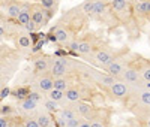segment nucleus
<instances>
[{
  "instance_id": "1",
  "label": "nucleus",
  "mask_w": 150,
  "mask_h": 127,
  "mask_svg": "<svg viewBox=\"0 0 150 127\" xmlns=\"http://www.w3.org/2000/svg\"><path fill=\"white\" fill-rule=\"evenodd\" d=\"M50 73L53 78H63L68 75V60L66 58H57L50 66Z\"/></svg>"
},
{
  "instance_id": "2",
  "label": "nucleus",
  "mask_w": 150,
  "mask_h": 127,
  "mask_svg": "<svg viewBox=\"0 0 150 127\" xmlns=\"http://www.w3.org/2000/svg\"><path fill=\"white\" fill-rule=\"evenodd\" d=\"M110 91H111V94L114 97L123 99V97H126L128 93H129V85H128V82H125V81H116L110 87Z\"/></svg>"
},
{
  "instance_id": "3",
  "label": "nucleus",
  "mask_w": 150,
  "mask_h": 127,
  "mask_svg": "<svg viewBox=\"0 0 150 127\" xmlns=\"http://www.w3.org/2000/svg\"><path fill=\"white\" fill-rule=\"evenodd\" d=\"M114 60H116L114 55L110 54L108 51H105V49H101V51H98V53L95 54V61H96V65L101 66V67H105V69H107V66H110Z\"/></svg>"
},
{
  "instance_id": "4",
  "label": "nucleus",
  "mask_w": 150,
  "mask_h": 127,
  "mask_svg": "<svg viewBox=\"0 0 150 127\" xmlns=\"http://www.w3.org/2000/svg\"><path fill=\"white\" fill-rule=\"evenodd\" d=\"M125 69H126V66H125V63H123L122 60H114L110 66H107L108 75L114 76V78H119V76H122L123 72H125Z\"/></svg>"
},
{
  "instance_id": "5",
  "label": "nucleus",
  "mask_w": 150,
  "mask_h": 127,
  "mask_svg": "<svg viewBox=\"0 0 150 127\" xmlns=\"http://www.w3.org/2000/svg\"><path fill=\"white\" fill-rule=\"evenodd\" d=\"M32 21H35L39 27L47 24L48 21V15H47V9H41V8H35L32 9Z\"/></svg>"
},
{
  "instance_id": "6",
  "label": "nucleus",
  "mask_w": 150,
  "mask_h": 127,
  "mask_svg": "<svg viewBox=\"0 0 150 127\" xmlns=\"http://www.w3.org/2000/svg\"><path fill=\"white\" fill-rule=\"evenodd\" d=\"M122 78H123L125 82H128V84H137L140 81L141 75H140L138 70L134 69V67H126L125 72H123V75H122Z\"/></svg>"
},
{
  "instance_id": "7",
  "label": "nucleus",
  "mask_w": 150,
  "mask_h": 127,
  "mask_svg": "<svg viewBox=\"0 0 150 127\" xmlns=\"http://www.w3.org/2000/svg\"><path fill=\"white\" fill-rule=\"evenodd\" d=\"M18 108L23 111V112H33L36 108H38V102L30 99V97H24L20 103H18Z\"/></svg>"
},
{
  "instance_id": "8",
  "label": "nucleus",
  "mask_w": 150,
  "mask_h": 127,
  "mask_svg": "<svg viewBox=\"0 0 150 127\" xmlns=\"http://www.w3.org/2000/svg\"><path fill=\"white\" fill-rule=\"evenodd\" d=\"M75 111H77V114L78 115H81V117H89L90 114H92V111H93V108H92V105H89V103H86V102H75Z\"/></svg>"
},
{
  "instance_id": "9",
  "label": "nucleus",
  "mask_w": 150,
  "mask_h": 127,
  "mask_svg": "<svg viewBox=\"0 0 150 127\" xmlns=\"http://www.w3.org/2000/svg\"><path fill=\"white\" fill-rule=\"evenodd\" d=\"M69 39H71V34L66 29H56L54 32V41H57L59 44H69Z\"/></svg>"
},
{
  "instance_id": "10",
  "label": "nucleus",
  "mask_w": 150,
  "mask_h": 127,
  "mask_svg": "<svg viewBox=\"0 0 150 127\" xmlns=\"http://www.w3.org/2000/svg\"><path fill=\"white\" fill-rule=\"evenodd\" d=\"M36 84H38V88H39L41 91H47V93L54 87V85H53V78H51V76H42V78L38 79Z\"/></svg>"
},
{
  "instance_id": "11",
  "label": "nucleus",
  "mask_w": 150,
  "mask_h": 127,
  "mask_svg": "<svg viewBox=\"0 0 150 127\" xmlns=\"http://www.w3.org/2000/svg\"><path fill=\"white\" fill-rule=\"evenodd\" d=\"M59 120H62V121H68V120H71V118H74V117H77L78 114H77V111H75L74 108H63V109H59Z\"/></svg>"
},
{
  "instance_id": "12",
  "label": "nucleus",
  "mask_w": 150,
  "mask_h": 127,
  "mask_svg": "<svg viewBox=\"0 0 150 127\" xmlns=\"http://www.w3.org/2000/svg\"><path fill=\"white\" fill-rule=\"evenodd\" d=\"M30 20H32V11L27 6H21V11H20V15H18L17 21L21 25H24V24H27Z\"/></svg>"
},
{
  "instance_id": "13",
  "label": "nucleus",
  "mask_w": 150,
  "mask_h": 127,
  "mask_svg": "<svg viewBox=\"0 0 150 127\" xmlns=\"http://www.w3.org/2000/svg\"><path fill=\"white\" fill-rule=\"evenodd\" d=\"M36 121H38V124H39V127H50V126L53 124L51 115L47 114V112H39V114H38Z\"/></svg>"
},
{
  "instance_id": "14",
  "label": "nucleus",
  "mask_w": 150,
  "mask_h": 127,
  "mask_svg": "<svg viewBox=\"0 0 150 127\" xmlns=\"http://www.w3.org/2000/svg\"><path fill=\"white\" fill-rule=\"evenodd\" d=\"M65 97H66L68 102L75 103V102H78L81 99V91L77 90V88H68V90L65 91Z\"/></svg>"
},
{
  "instance_id": "15",
  "label": "nucleus",
  "mask_w": 150,
  "mask_h": 127,
  "mask_svg": "<svg viewBox=\"0 0 150 127\" xmlns=\"http://www.w3.org/2000/svg\"><path fill=\"white\" fill-rule=\"evenodd\" d=\"M53 88H56V90H60V91H66L69 88V81L65 78H53Z\"/></svg>"
},
{
  "instance_id": "16",
  "label": "nucleus",
  "mask_w": 150,
  "mask_h": 127,
  "mask_svg": "<svg viewBox=\"0 0 150 127\" xmlns=\"http://www.w3.org/2000/svg\"><path fill=\"white\" fill-rule=\"evenodd\" d=\"M135 11L141 15H147L150 14V0H141L135 5Z\"/></svg>"
},
{
  "instance_id": "17",
  "label": "nucleus",
  "mask_w": 150,
  "mask_h": 127,
  "mask_svg": "<svg viewBox=\"0 0 150 127\" xmlns=\"http://www.w3.org/2000/svg\"><path fill=\"white\" fill-rule=\"evenodd\" d=\"M50 61L47 60V58H38V60H35V69L38 70V72H47V70H50Z\"/></svg>"
},
{
  "instance_id": "18",
  "label": "nucleus",
  "mask_w": 150,
  "mask_h": 127,
  "mask_svg": "<svg viewBox=\"0 0 150 127\" xmlns=\"http://www.w3.org/2000/svg\"><path fill=\"white\" fill-rule=\"evenodd\" d=\"M20 11H21V6H20V5H17V3H11V5L6 8V15H8L9 18L17 20L18 15H20Z\"/></svg>"
},
{
  "instance_id": "19",
  "label": "nucleus",
  "mask_w": 150,
  "mask_h": 127,
  "mask_svg": "<svg viewBox=\"0 0 150 127\" xmlns=\"http://www.w3.org/2000/svg\"><path fill=\"white\" fill-rule=\"evenodd\" d=\"M47 97H48V99H51V100H56V102H59V103H60L62 100H65V99H66V97H65V91L56 90V88H51V90L48 91Z\"/></svg>"
},
{
  "instance_id": "20",
  "label": "nucleus",
  "mask_w": 150,
  "mask_h": 127,
  "mask_svg": "<svg viewBox=\"0 0 150 127\" xmlns=\"http://www.w3.org/2000/svg\"><path fill=\"white\" fill-rule=\"evenodd\" d=\"M98 81H99V84H101V85L108 87V88L116 82L114 76H111V75H108V73H107V75H99V76H98Z\"/></svg>"
},
{
  "instance_id": "21",
  "label": "nucleus",
  "mask_w": 150,
  "mask_h": 127,
  "mask_svg": "<svg viewBox=\"0 0 150 127\" xmlns=\"http://www.w3.org/2000/svg\"><path fill=\"white\" fill-rule=\"evenodd\" d=\"M44 108H45L48 112H59V109H60L59 102L51 100V99H48V97H47V100H44Z\"/></svg>"
},
{
  "instance_id": "22",
  "label": "nucleus",
  "mask_w": 150,
  "mask_h": 127,
  "mask_svg": "<svg viewBox=\"0 0 150 127\" xmlns=\"http://www.w3.org/2000/svg\"><path fill=\"white\" fill-rule=\"evenodd\" d=\"M110 3H111V8L117 12L125 11L128 8V0H110Z\"/></svg>"
},
{
  "instance_id": "23",
  "label": "nucleus",
  "mask_w": 150,
  "mask_h": 127,
  "mask_svg": "<svg viewBox=\"0 0 150 127\" xmlns=\"http://www.w3.org/2000/svg\"><path fill=\"white\" fill-rule=\"evenodd\" d=\"M107 9V3L104 0H95V6H93V14L95 15H102Z\"/></svg>"
},
{
  "instance_id": "24",
  "label": "nucleus",
  "mask_w": 150,
  "mask_h": 127,
  "mask_svg": "<svg viewBox=\"0 0 150 127\" xmlns=\"http://www.w3.org/2000/svg\"><path fill=\"white\" fill-rule=\"evenodd\" d=\"M92 51H93V45H92L90 42L84 41V42H80V46H78V51H77V53L86 55V54H90Z\"/></svg>"
},
{
  "instance_id": "25",
  "label": "nucleus",
  "mask_w": 150,
  "mask_h": 127,
  "mask_svg": "<svg viewBox=\"0 0 150 127\" xmlns=\"http://www.w3.org/2000/svg\"><path fill=\"white\" fill-rule=\"evenodd\" d=\"M138 99L143 105L146 106H150V90H141L138 93Z\"/></svg>"
},
{
  "instance_id": "26",
  "label": "nucleus",
  "mask_w": 150,
  "mask_h": 127,
  "mask_svg": "<svg viewBox=\"0 0 150 127\" xmlns=\"http://www.w3.org/2000/svg\"><path fill=\"white\" fill-rule=\"evenodd\" d=\"M93 6H95V0H87V2H84V3H83L81 9H83L84 14L90 15V14H93Z\"/></svg>"
},
{
  "instance_id": "27",
  "label": "nucleus",
  "mask_w": 150,
  "mask_h": 127,
  "mask_svg": "<svg viewBox=\"0 0 150 127\" xmlns=\"http://www.w3.org/2000/svg\"><path fill=\"white\" fill-rule=\"evenodd\" d=\"M18 45H20L21 48H29V46H32L30 37H29V36H20V37H18Z\"/></svg>"
},
{
  "instance_id": "28",
  "label": "nucleus",
  "mask_w": 150,
  "mask_h": 127,
  "mask_svg": "<svg viewBox=\"0 0 150 127\" xmlns=\"http://www.w3.org/2000/svg\"><path fill=\"white\" fill-rule=\"evenodd\" d=\"M140 75H141V79L146 81V82H150V66H146L140 70Z\"/></svg>"
},
{
  "instance_id": "29",
  "label": "nucleus",
  "mask_w": 150,
  "mask_h": 127,
  "mask_svg": "<svg viewBox=\"0 0 150 127\" xmlns=\"http://www.w3.org/2000/svg\"><path fill=\"white\" fill-rule=\"evenodd\" d=\"M24 29H26V30H27L29 33H35V32H36L38 29H39V25H38V24H36L35 21H32V20H30V21H29L27 24H24Z\"/></svg>"
},
{
  "instance_id": "30",
  "label": "nucleus",
  "mask_w": 150,
  "mask_h": 127,
  "mask_svg": "<svg viewBox=\"0 0 150 127\" xmlns=\"http://www.w3.org/2000/svg\"><path fill=\"white\" fill-rule=\"evenodd\" d=\"M11 114H14V108H11L9 105H3V106H0V115H11Z\"/></svg>"
},
{
  "instance_id": "31",
  "label": "nucleus",
  "mask_w": 150,
  "mask_h": 127,
  "mask_svg": "<svg viewBox=\"0 0 150 127\" xmlns=\"http://www.w3.org/2000/svg\"><path fill=\"white\" fill-rule=\"evenodd\" d=\"M41 2V6L44 8V9H53L54 6H56V0H39Z\"/></svg>"
},
{
  "instance_id": "32",
  "label": "nucleus",
  "mask_w": 150,
  "mask_h": 127,
  "mask_svg": "<svg viewBox=\"0 0 150 127\" xmlns=\"http://www.w3.org/2000/svg\"><path fill=\"white\" fill-rule=\"evenodd\" d=\"M80 124H81V120L78 118V115L66 121V127H78Z\"/></svg>"
},
{
  "instance_id": "33",
  "label": "nucleus",
  "mask_w": 150,
  "mask_h": 127,
  "mask_svg": "<svg viewBox=\"0 0 150 127\" xmlns=\"http://www.w3.org/2000/svg\"><path fill=\"white\" fill-rule=\"evenodd\" d=\"M23 127H39V124H38L36 118H27V120H24Z\"/></svg>"
},
{
  "instance_id": "34",
  "label": "nucleus",
  "mask_w": 150,
  "mask_h": 127,
  "mask_svg": "<svg viewBox=\"0 0 150 127\" xmlns=\"http://www.w3.org/2000/svg\"><path fill=\"white\" fill-rule=\"evenodd\" d=\"M0 127H9L8 117H5V115H0Z\"/></svg>"
},
{
  "instance_id": "35",
  "label": "nucleus",
  "mask_w": 150,
  "mask_h": 127,
  "mask_svg": "<svg viewBox=\"0 0 150 127\" xmlns=\"http://www.w3.org/2000/svg\"><path fill=\"white\" fill-rule=\"evenodd\" d=\"M78 46H80V42H78V41L69 42V49H71V51H78Z\"/></svg>"
},
{
  "instance_id": "36",
  "label": "nucleus",
  "mask_w": 150,
  "mask_h": 127,
  "mask_svg": "<svg viewBox=\"0 0 150 127\" xmlns=\"http://www.w3.org/2000/svg\"><path fill=\"white\" fill-rule=\"evenodd\" d=\"M90 127H105V124L102 121H99V120H93L90 123Z\"/></svg>"
},
{
  "instance_id": "37",
  "label": "nucleus",
  "mask_w": 150,
  "mask_h": 127,
  "mask_svg": "<svg viewBox=\"0 0 150 127\" xmlns=\"http://www.w3.org/2000/svg\"><path fill=\"white\" fill-rule=\"evenodd\" d=\"M9 93H11V90L6 87V88H3L2 91H0V99H5V97H8L9 96Z\"/></svg>"
},
{
  "instance_id": "38",
  "label": "nucleus",
  "mask_w": 150,
  "mask_h": 127,
  "mask_svg": "<svg viewBox=\"0 0 150 127\" xmlns=\"http://www.w3.org/2000/svg\"><path fill=\"white\" fill-rule=\"evenodd\" d=\"M29 97H30V99H33V100H36V102H39V100L42 99L38 93H30V94H29Z\"/></svg>"
},
{
  "instance_id": "39",
  "label": "nucleus",
  "mask_w": 150,
  "mask_h": 127,
  "mask_svg": "<svg viewBox=\"0 0 150 127\" xmlns=\"http://www.w3.org/2000/svg\"><path fill=\"white\" fill-rule=\"evenodd\" d=\"M78 127H90V123L89 121H81V124Z\"/></svg>"
},
{
  "instance_id": "40",
  "label": "nucleus",
  "mask_w": 150,
  "mask_h": 127,
  "mask_svg": "<svg viewBox=\"0 0 150 127\" xmlns=\"http://www.w3.org/2000/svg\"><path fill=\"white\" fill-rule=\"evenodd\" d=\"M3 34H5V30H3L2 27H0V36H3Z\"/></svg>"
},
{
  "instance_id": "41",
  "label": "nucleus",
  "mask_w": 150,
  "mask_h": 127,
  "mask_svg": "<svg viewBox=\"0 0 150 127\" xmlns=\"http://www.w3.org/2000/svg\"><path fill=\"white\" fill-rule=\"evenodd\" d=\"M50 127H60V126H59V124H51Z\"/></svg>"
},
{
  "instance_id": "42",
  "label": "nucleus",
  "mask_w": 150,
  "mask_h": 127,
  "mask_svg": "<svg viewBox=\"0 0 150 127\" xmlns=\"http://www.w3.org/2000/svg\"><path fill=\"white\" fill-rule=\"evenodd\" d=\"M147 127H150V118L147 120Z\"/></svg>"
},
{
  "instance_id": "43",
  "label": "nucleus",
  "mask_w": 150,
  "mask_h": 127,
  "mask_svg": "<svg viewBox=\"0 0 150 127\" xmlns=\"http://www.w3.org/2000/svg\"><path fill=\"white\" fill-rule=\"evenodd\" d=\"M104 2H105V0H104Z\"/></svg>"
}]
</instances>
